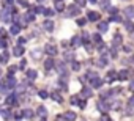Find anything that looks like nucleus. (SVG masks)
<instances>
[{
    "mask_svg": "<svg viewBox=\"0 0 134 121\" xmlns=\"http://www.w3.org/2000/svg\"><path fill=\"white\" fill-rule=\"evenodd\" d=\"M0 47H2V49L7 47V41H5V39H3V41H0Z\"/></svg>",
    "mask_w": 134,
    "mask_h": 121,
    "instance_id": "52",
    "label": "nucleus"
},
{
    "mask_svg": "<svg viewBox=\"0 0 134 121\" xmlns=\"http://www.w3.org/2000/svg\"><path fill=\"white\" fill-rule=\"evenodd\" d=\"M98 19H99V13H96V11H88V13H87V21L96 22Z\"/></svg>",
    "mask_w": 134,
    "mask_h": 121,
    "instance_id": "5",
    "label": "nucleus"
},
{
    "mask_svg": "<svg viewBox=\"0 0 134 121\" xmlns=\"http://www.w3.org/2000/svg\"><path fill=\"white\" fill-rule=\"evenodd\" d=\"M62 46H63V47H68V46H70V41H62Z\"/></svg>",
    "mask_w": 134,
    "mask_h": 121,
    "instance_id": "55",
    "label": "nucleus"
},
{
    "mask_svg": "<svg viewBox=\"0 0 134 121\" xmlns=\"http://www.w3.org/2000/svg\"><path fill=\"white\" fill-rule=\"evenodd\" d=\"M98 30H99V33H106L109 30V24L107 22H99L98 24Z\"/></svg>",
    "mask_w": 134,
    "mask_h": 121,
    "instance_id": "18",
    "label": "nucleus"
},
{
    "mask_svg": "<svg viewBox=\"0 0 134 121\" xmlns=\"http://www.w3.org/2000/svg\"><path fill=\"white\" fill-rule=\"evenodd\" d=\"M109 108H110V107H109L106 102H98V110H99V112H106V110H109Z\"/></svg>",
    "mask_w": 134,
    "mask_h": 121,
    "instance_id": "25",
    "label": "nucleus"
},
{
    "mask_svg": "<svg viewBox=\"0 0 134 121\" xmlns=\"http://www.w3.org/2000/svg\"><path fill=\"white\" fill-rule=\"evenodd\" d=\"M25 41H27L25 38H19V39H18V44H19V46H22V44H24Z\"/></svg>",
    "mask_w": 134,
    "mask_h": 121,
    "instance_id": "50",
    "label": "nucleus"
},
{
    "mask_svg": "<svg viewBox=\"0 0 134 121\" xmlns=\"http://www.w3.org/2000/svg\"><path fill=\"white\" fill-rule=\"evenodd\" d=\"M70 43H71L73 47H81V46H82V38H81V36H74Z\"/></svg>",
    "mask_w": 134,
    "mask_h": 121,
    "instance_id": "14",
    "label": "nucleus"
},
{
    "mask_svg": "<svg viewBox=\"0 0 134 121\" xmlns=\"http://www.w3.org/2000/svg\"><path fill=\"white\" fill-rule=\"evenodd\" d=\"M0 115H2V110H0Z\"/></svg>",
    "mask_w": 134,
    "mask_h": 121,
    "instance_id": "64",
    "label": "nucleus"
},
{
    "mask_svg": "<svg viewBox=\"0 0 134 121\" xmlns=\"http://www.w3.org/2000/svg\"><path fill=\"white\" fill-rule=\"evenodd\" d=\"M123 50H125V52H131V47H129V46H125Z\"/></svg>",
    "mask_w": 134,
    "mask_h": 121,
    "instance_id": "57",
    "label": "nucleus"
},
{
    "mask_svg": "<svg viewBox=\"0 0 134 121\" xmlns=\"http://www.w3.org/2000/svg\"><path fill=\"white\" fill-rule=\"evenodd\" d=\"M25 76H27V80H35V79L38 77V72H36L35 69H27Z\"/></svg>",
    "mask_w": 134,
    "mask_h": 121,
    "instance_id": "13",
    "label": "nucleus"
},
{
    "mask_svg": "<svg viewBox=\"0 0 134 121\" xmlns=\"http://www.w3.org/2000/svg\"><path fill=\"white\" fill-rule=\"evenodd\" d=\"M114 80H117V72H115L114 69H110V71L107 72V76H106V82H107V83H112Z\"/></svg>",
    "mask_w": 134,
    "mask_h": 121,
    "instance_id": "11",
    "label": "nucleus"
},
{
    "mask_svg": "<svg viewBox=\"0 0 134 121\" xmlns=\"http://www.w3.org/2000/svg\"><path fill=\"white\" fill-rule=\"evenodd\" d=\"M2 116H5V119H11V112L10 110H2Z\"/></svg>",
    "mask_w": 134,
    "mask_h": 121,
    "instance_id": "36",
    "label": "nucleus"
},
{
    "mask_svg": "<svg viewBox=\"0 0 134 121\" xmlns=\"http://www.w3.org/2000/svg\"><path fill=\"white\" fill-rule=\"evenodd\" d=\"M71 69H73V71H79V69H81V63H79V62H73V63H71Z\"/></svg>",
    "mask_w": 134,
    "mask_h": 121,
    "instance_id": "34",
    "label": "nucleus"
},
{
    "mask_svg": "<svg viewBox=\"0 0 134 121\" xmlns=\"http://www.w3.org/2000/svg\"><path fill=\"white\" fill-rule=\"evenodd\" d=\"M44 10H46V8H44L43 5H38V7H35V8H32L30 11H33V13H40V14H44Z\"/></svg>",
    "mask_w": 134,
    "mask_h": 121,
    "instance_id": "24",
    "label": "nucleus"
},
{
    "mask_svg": "<svg viewBox=\"0 0 134 121\" xmlns=\"http://www.w3.org/2000/svg\"><path fill=\"white\" fill-rule=\"evenodd\" d=\"M128 76H129V71L128 69H121L120 72H117V80H126L128 79Z\"/></svg>",
    "mask_w": 134,
    "mask_h": 121,
    "instance_id": "10",
    "label": "nucleus"
},
{
    "mask_svg": "<svg viewBox=\"0 0 134 121\" xmlns=\"http://www.w3.org/2000/svg\"><path fill=\"white\" fill-rule=\"evenodd\" d=\"M55 10H57V11H63V10H65V5L60 2V3H57V5H55Z\"/></svg>",
    "mask_w": 134,
    "mask_h": 121,
    "instance_id": "42",
    "label": "nucleus"
},
{
    "mask_svg": "<svg viewBox=\"0 0 134 121\" xmlns=\"http://www.w3.org/2000/svg\"><path fill=\"white\" fill-rule=\"evenodd\" d=\"M87 24V19H84V17H81V19H77V25H81V27H84Z\"/></svg>",
    "mask_w": 134,
    "mask_h": 121,
    "instance_id": "43",
    "label": "nucleus"
},
{
    "mask_svg": "<svg viewBox=\"0 0 134 121\" xmlns=\"http://www.w3.org/2000/svg\"><path fill=\"white\" fill-rule=\"evenodd\" d=\"M41 121H47V119H46V116H41Z\"/></svg>",
    "mask_w": 134,
    "mask_h": 121,
    "instance_id": "58",
    "label": "nucleus"
},
{
    "mask_svg": "<svg viewBox=\"0 0 134 121\" xmlns=\"http://www.w3.org/2000/svg\"><path fill=\"white\" fill-rule=\"evenodd\" d=\"M55 66H57L55 69H57V72H58L60 76H63V74L66 76V66H65V62H60V63H57Z\"/></svg>",
    "mask_w": 134,
    "mask_h": 121,
    "instance_id": "9",
    "label": "nucleus"
},
{
    "mask_svg": "<svg viewBox=\"0 0 134 121\" xmlns=\"http://www.w3.org/2000/svg\"><path fill=\"white\" fill-rule=\"evenodd\" d=\"M38 94H40V98H41V99H47V98H49V94H47V91H44V90H41V91H40Z\"/></svg>",
    "mask_w": 134,
    "mask_h": 121,
    "instance_id": "39",
    "label": "nucleus"
},
{
    "mask_svg": "<svg viewBox=\"0 0 134 121\" xmlns=\"http://www.w3.org/2000/svg\"><path fill=\"white\" fill-rule=\"evenodd\" d=\"M44 50H46V53H47V55H51V57H54V55H57V53H58V49H57L54 44H51V43H47V44H46Z\"/></svg>",
    "mask_w": 134,
    "mask_h": 121,
    "instance_id": "2",
    "label": "nucleus"
},
{
    "mask_svg": "<svg viewBox=\"0 0 134 121\" xmlns=\"http://www.w3.org/2000/svg\"><path fill=\"white\" fill-rule=\"evenodd\" d=\"M16 71H18V66H11V68L8 69V74H10V76H14Z\"/></svg>",
    "mask_w": 134,
    "mask_h": 121,
    "instance_id": "44",
    "label": "nucleus"
},
{
    "mask_svg": "<svg viewBox=\"0 0 134 121\" xmlns=\"http://www.w3.org/2000/svg\"><path fill=\"white\" fill-rule=\"evenodd\" d=\"M107 11H109V13H112V14H117V11H118V10H117V8H114V7H109V8H107Z\"/></svg>",
    "mask_w": 134,
    "mask_h": 121,
    "instance_id": "47",
    "label": "nucleus"
},
{
    "mask_svg": "<svg viewBox=\"0 0 134 121\" xmlns=\"http://www.w3.org/2000/svg\"><path fill=\"white\" fill-rule=\"evenodd\" d=\"M128 105H129L131 108H134V96H131V98L128 99Z\"/></svg>",
    "mask_w": 134,
    "mask_h": 121,
    "instance_id": "45",
    "label": "nucleus"
},
{
    "mask_svg": "<svg viewBox=\"0 0 134 121\" xmlns=\"http://www.w3.org/2000/svg\"><path fill=\"white\" fill-rule=\"evenodd\" d=\"M51 98H52L55 102H63V98H62V94H60L58 91H52V93H51Z\"/></svg>",
    "mask_w": 134,
    "mask_h": 121,
    "instance_id": "19",
    "label": "nucleus"
},
{
    "mask_svg": "<svg viewBox=\"0 0 134 121\" xmlns=\"http://www.w3.org/2000/svg\"><path fill=\"white\" fill-rule=\"evenodd\" d=\"M120 44H121V35L117 33V35L114 36V46H120Z\"/></svg>",
    "mask_w": 134,
    "mask_h": 121,
    "instance_id": "28",
    "label": "nucleus"
},
{
    "mask_svg": "<svg viewBox=\"0 0 134 121\" xmlns=\"http://www.w3.org/2000/svg\"><path fill=\"white\" fill-rule=\"evenodd\" d=\"M125 16L128 19H132L134 17V7H126L125 8Z\"/></svg>",
    "mask_w": 134,
    "mask_h": 121,
    "instance_id": "16",
    "label": "nucleus"
},
{
    "mask_svg": "<svg viewBox=\"0 0 134 121\" xmlns=\"http://www.w3.org/2000/svg\"><path fill=\"white\" fill-rule=\"evenodd\" d=\"M0 77H2V68H0Z\"/></svg>",
    "mask_w": 134,
    "mask_h": 121,
    "instance_id": "61",
    "label": "nucleus"
},
{
    "mask_svg": "<svg viewBox=\"0 0 134 121\" xmlns=\"http://www.w3.org/2000/svg\"><path fill=\"white\" fill-rule=\"evenodd\" d=\"M7 36V32H5V28H0V38H5Z\"/></svg>",
    "mask_w": 134,
    "mask_h": 121,
    "instance_id": "48",
    "label": "nucleus"
},
{
    "mask_svg": "<svg viewBox=\"0 0 134 121\" xmlns=\"http://www.w3.org/2000/svg\"><path fill=\"white\" fill-rule=\"evenodd\" d=\"M96 65H98V66H106V65H107V58H104V57L101 55V58L96 62Z\"/></svg>",
    "mask_w": 134,
    "mask_h": 121,
    "instance_id": "30",
    "label": "nucleus"
},
{
    "mask_svg": "<svg viewBox=\"0 0 134 121\" xmlns=\"http://www.w3.org/2000/svg\"><path fill=\"white\" fill-rule=\"evenodd\" d=\"M36 2H38V3H43V2H44V0H36Z\"/></svg>",
    "mask_w": 134,
    "mask_h": 121,
    "instance_id": "60",
    "label": "nucleus"
},
{
    "mask_svg": "<svg viewBox=\"0 0 134 121\" xmlns=\"http://www.w3.org/2000/svg\"><path fill=\"white\" fill-rule=\"evenodd\" d=\"M22 115H24V118H27V119H33V116H35L33 110H30V108H25V110L22 112Z\"/></svg>",
    "mask_w": 134,
    "mask_h": 121,
    "instance_id": "22",
    "label": "nucleus"
},
{
    "mask_svg": "<svg viewBox=\"0 0 134 121\" xmlns=\"http://www.w3.org/2000/svg\"><path fill=\"white\" fill-rule=\"evenodd\" d=\"M99 5H101V8H109V0H99Z\"/></svg>",
    "mask_w": 134,
    "mask_h": 121,
    "instance_id": "38",
    "label": "nucleus"
},
{
    "mask_svg": "<svg viewBox=\"0 0 134 121\" xmlns=\"http://www.w3.org/2000/svg\"><path fill=\"white\" fill-rule=\"evenodd\" d=\"M79 13H81V8L76 7V5H71V7L68 8V13H66V16L73 17V16H79Z\"/></svg>",
    "mask_w": 134,
    "mask_h": 121,
    "instance_id": "3",
    "label": "nucleus"
},
{
    "mask_svg": "<svg viewBox=\"0 0 134 121\" xmlns=\"http://www.w3.org/2000/svg\"><path fill=\"white\" fill-rule=\"evenodd\" d=\"M38 115H40V116H46V115H47V110H46L44 105H40V107H38Z\"/></svg>",
    "mask_w": 134,
    "mask_h": 121,
    "instance_id": "29",
    "label": "nucleus"
},
{
    "mask_svg": "<svg viewBox=\"0 0 134 121\" xmlns=\"http://www.w3.org/2000/svg\"><path fill=\"white\" fill-rule=\"evenodd\" d=\"M25 66H27V62H25V60H21V63H19L18 69H25Z\"/></svg>",
    "mask_w": 134,
    "mask_h": 121,
    "instance_id": "41",
    "label": "nucleus"
},
{
    "mask_svg": "<svg viewBox=\"0 0 134 121\" xmlns=\"http://www.w3.org/2000/svg\"><path fill=\"white\" fill-rule=\"evenodd\" d=\"M54 66H55V62L52 60V57H49L46 62H44V69H46V71H51Z\"/></svg>",
    "mask_w": 134,
    "mask_h": 121,
    "instance_id": "12",
    "label": "nucleus"
},
{
    "mask_svg": "<svg viewBox=\"0 0 134 121\" xmlns=\"http://www.w3.org/2000/svg\"><path fill=\"white\" fill-rule=\"evenodd\" d=\"M54 21H51V19H46L44 22H43V28L46 30V32H52L54 30Z\"/></svg>",
    "mask_w": 134,
    "mask_h": 121,
    "instance_id": "6",
    "label": "nucleus"
},
{
    "mask_svg": "<svg viewBox=\"0 0 134 121\" xmlns=\"http://www.w3.org/2000/svg\"><path fill=\"white\" fill-rule=\"evenodd\" d=\"M8 60H10V53H8V52L5 50V52H3L2 55H0V62H2V63L5 65V63H8Z\"/></svg>",
    "mask_w": 134,
    "mask_h": 121,
    "instance_id": "23",
    "label": "nucleus"
},
{
    "mask_svg": "<svg viewBox=\"0 0 134 121\" xmlns=\"http://www.w3.org/2000/svg\"><path fill=\"white\" fill-rule=\"evenodd\" d=\"M128 63H134V55H131V57L128 58Z\"/></svg>",
    "mask_w": 134,
    "mask_h": 121,
    "instance_id": "56",
    "label": "nucleus"
},
{
    "mask_svg": "<svg viewBox=\"0 0 134 121\" xmlns=\"http://www.w3.org/2000/svg\"><path fill=\"white\" fill-rule=\"evenodd\" d=\"M90 38H92V41H95V43H98V44H99V43H103V39H101V35H99V33H95V35H92Z\"/></svg>",
    "mask_w": 134,
    "mask_h": 121,
    "instance_id": "27",
    "label": "nucleus"
},
{
    "mask_svg": "<svg viewBox=\"0 0 134 121\" xmlns=\"http://www.w3.org/2000/svg\"><path fill=\"white\" fill-rule=\"evenodd\" d=\"M3 3H5V7H11L14 3V0H3Z\"/></svg>",
    "mask_w": 134,
    "mask_h": 121,
    "instance_id": "46",
    "label": "nucleus"
},
{
    "mask_svg": "<svg viewBox=\"0 0 134 121\" xmlns=\"http://www.w3.org/2000/svg\"><path fill=\"white\" fill-rule=\"evenodd\" d=\"M54 14H55L54 10H51V8H49V10H44V16H46V17H51V16H54Z\"/></svg>",
    "mask_w": 134,
    "mask_h": 121,
    "instance_id": "37",
    "label": "nucleus"
},
{
    "mask_svg": "<svg viewBox=\"0 0 134 121\" xmlns=\"http://www.w3.org/2000/svg\"><path fill=\"white\" fill-rule=\"evenodd\" d=\"M65 60H66V62H74V53L73 52L65 53Z\"/></svg>",
    "mask_w": 134,
    "mask_h": 121,
    "instance_id": "32",
    "label": "nucleus"
},
{
    "mask_svg": "<svg viewBox=\"0 0 134 121\" xmlns=\"http://www.w3.org/2000/svg\"><path fill=\"white\" fill-rule=\"evenodd\" d=\"M24 52H25V50H24V47H22V46H19V44L13 47V55H14V57H22V55H24Z\"/></svg>",
    "mask_w": 134,
    "mask_h": 121,
    "instance_id": "8",
    "label": "nucleus"
},
{
    "mask_svg": "<svg viewBox=\"0 0 134 121\" xmlns=\"http://www.w3.org/2000/svg\"><path fill=\"white\" fill-rule=\"evenodd\" d=\"M16 3H18L19 7H22V8H29V7H30V3L27 2V0H16Z\"/></svg>",
    "mask_w": 134,
    "mask_h": 121,
    "instance_id": "26",
    "label": "nucleus"
},
{
    "mask_svg": "<svg viewBox=\"0 0 134 121\" xmlns=\"http://www.w3.org/2000/svg\"><path fill=\"white\" fill-rule=\"evenodd\" d=\"M79 101H81V99H79V96H76V94H74V96H71V99H70V102H71L73 105H77V104H79Z\"/></svg>",
    "mask_w": 134,
    "mask_h": 121,
    "instance_id": "35",
    "label": "nucleus"
},
{
    "mask_svg": "<svg viewBox=\"0 0 134 121\" xmlns=\"http://www.w3.org/2000/svg\"><path fill=\"white\" fill-rule=\"evenodd\" d=\"M55 2H57V3H60V0H55Z\"/></svg>",
    "mask_w": 134,
    "mask_h": 121,
    "instance_id": "63",
    "label": "nucleus"
},
{
    "mask_svg": "<svg viewBox=\"0 0 134 121\" xmlns=\"http://www.w3.org/2000/svg\"><path fill=\"white\" fill-rule=\"evenodd\" d=\"M24 21H25V22H33V21H35V13H33V11H27L25 16H24Z\"/></svg>",
    "mask_w": 134,
    "mask_h": 121,
    "instance_id": "17",
    "label": "nucleus"
},
{
    "mask_svg": "<svg viewBox=\"0 0 134 121\" xmlns=\"http://www.w3.org/2000/svg\"><path fill=\"white\" fill-rule=\"evenodd\" d=\"M76 113L74 112H71V110H68V112H65V115H63V119L65 121H76Z\"/></svg>",
    "mask_w": 134,
    "mask_h": 121,
    "instance_id": "7",
    "label": "nucleus"
},
{
    "mask_svg": "<svg viewBox=\"0 0 134 121\" xmlns=\"http://www.w3.org/2000/svg\"><path fill=\"white\" fill-rule=\"evenodd\" d=\"M128 88H129V91H132V93H134V80H131V82H129V87H128Z\"/></svg>",
    "mask_w": 134,
    "mask_h": 121,
    "instance_id": "49",
    "label": "nucleus"
},
{
    "mask_svg": "<svg viewBox=\"0 0 134 121\" xmlns=\"http://www.w3.org/2000/svg\"><path fill=\"white\" fill-rule=\"evenodd\" d=\"M88 2H90V3H96V0H88Z\"/></svg>",
    "mask_w": 134,
    "mask_h": 121,
    "instance_id": "59",
    "label": "nucleus"
},
{
    "mask_svg": "<svg viewBox=\"0 0 134 121\" xmlns=\"http://www.w3.org/2000/svg\"><path fill=\"white\" fill-rule=\"evenodd\" d=\"M92 82V88H99L101 85H103V80L99 79V77H95L93 80H90Z\"/></svg>",
    "mask_w": 134,
    "mask_h": 121,
    "instance_id": "21",
    "label": "nucleus"
},
{
    "mask_svg": "<svg viewBox=\"0 0 134 121\" xmlns=\"http://www.w3.org/2000/svg\"><path fill=\"white\" fill-rule=\"evenodd\" d=\"M76 3H77L79 7H84V5H85V0H76Z\"/></svg>",
    "mask_w": 134,
    "mask_h": 121,
    "instance_id": "51",
    "label": "nucleus"
},
{
    "mask_svg": "<svg viewBox=\"0 0 134 121\" xmlns=\"http://www.w3.org/2000/svg\"><path fill=\"white\" fill-rule=\"evenodd\" d=\"M2 85H3V82H2V80H0V87H2Z\"/></svg>",
    "mask_w": 134,
    "mask_h": 121,
    "instance_id": "62",
    "label": "nucleus"
},
{
    "mask_svg": "<svg viewBox=\"0 0 134 121\" xmlns=\"http://www.w3.org/2000/svg\"><path fill=\"white\" fill-rule=\"evenodd\" d=\"M125 27H126V30H128L129 33H132V32H134V24H132L131 21H128V22L125 24Z\"/></svg>",
    "mask_w": 134,
    "mask_h": 121,
    "instance_id": "31",
    "label": "nucleus"
},
{
    "mask_svg": "<svg viewBox=\"0 0 134 121\" xmlns=\"http://www.w3.org/2000/svg\"><path fill=\"white\" fill-rule=\"evenodd\" d=\"M101 121H110V118H109L107 115H103V118H101Z\"/></svg>",
    "mask_w": 134,
    "mask_h": 121,
    "instance_id": "54",
    "label": "nucleus"
},
{
    "mask_svg": "<svg viewBox=\"0 0 134 121\" xmlns=\"http://www.w3.org/2000/svg\"><path fill=\"white\" fill-rule=\"evenodd\" d=\"M19 32H21V25L19 24H13L11 28H10V33L11 35H19Z\"/></svg>",
    "mask_w": 134,
    "mask_h": 121,
    "instance_id": "20",
    "label": "nucleus"
},
{
    "mask_svg": "<svg viewBox=\"0 0 134 121\" xmlns=\"http://www.w3.org/2000/svg\"><path fill=\"white\" fill-rule=\"evenodd\" d=\"M79 107L81 108H85V101H79Z\"/></svg>",
    "mask_w": 134,
    "mask_h": 121,
    "instance_id": "53",
    "label": "nucleus"
},
{
    "mask_svg": "<svg viewBox=\"0 0 134 121\" xmlns=\"http://www.w3.org/2000/svg\"><path fill=\"white\" fill-rule=\"evenodd\" d=\"M109 21H110V22H121V17H120L118 14H112Z\"/></svg>",
    "mask_w": 134,
    "mask_h": 121,
    "instance_id": "33",
    "label": "nucleus"
},
{
    "mask_svg": "<svg viewBox=\"0 0 134 121\" xmlns=\"http://www.w3.org/2000/svg\"><path fill=\"white\" fill-rule=\"evenodd\" d=\"M81 96H82V98H90V96H92V88H90V87H84V88L81 90Z\"/></svg>",
    "mask_w": 134,
    "mask_h": 121,
    "instance_id": "15",
    "label": "nucleus"
},
{
    "mask_svg": "<svg viewBox=\"0 0 134 121\" xmlns=\"http://www.w3.org/2000/svg\"><path fill=\"white\" fill-rule=\"evenodd\" d=\"M22 118H24V115H22V112H16V113H14V119H16V121H21Z\"/></svg>",
    "mask_w": 134,
    "mask_h": 121,
    "instance_id": "40",
    "label": "nucleus"
},
{
    "mask_svg": "<svg viewBox=\"0 0 134 121\" xmlns=\"http://www.w3.org/2000/svg\"><path fill=\"white\" fill-rule=\"evenodd\" d=\"M3 85L8 88V90H11V88H14L16 85H18V82H16V77L14 76H10L8 74V77H7V80L3 82Z\"/></svg>",
    "mask_w": 134,
    "mask_h": 121,
    "instance_id": "1",
    "label": "nucleus"
},
{
    "mask_svg": "<svg viewBox=\"0 0 134 121\" xmlns=\"http://www.w3.org/2000/svg\"><path fill=\"white\" fill-rule=\"evenodd\" d=\"M5 104H7V105H10V107H13V105H14V107H18V99H16V94L13 93L11 96H8V98H7V101H5Z\"/></svg>",
    "mask_w": 134,
    "mask_h": 121,
    "instance_id": "4",
    "label": "nucleus"
}]
</instances>
